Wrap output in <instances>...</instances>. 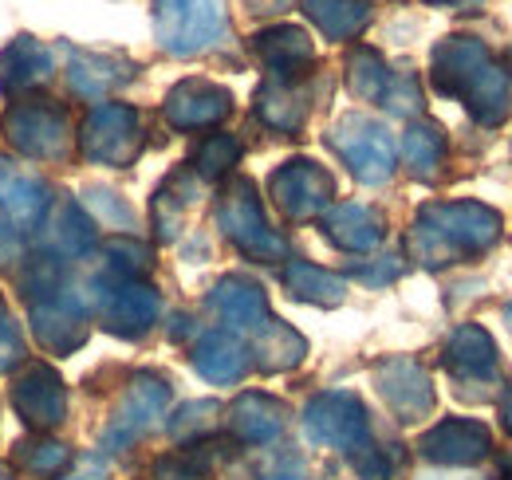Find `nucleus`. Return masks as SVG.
Instances as JSON below:
<instances>
[{
    "label": "nucleus",
    "mask_w": 512,
    "mask_h": 480,
    "mask_svg": "<svg viewBox=\"0 0 512 480\" xmlns=\"http://www.w3.org/2000/svg\"><path fill=\"white\" fill-rule=\"evenodd\" d=\"M430 83L481 126H501L512 115V75L477 36H446L434 48Z\"/></svg>",
    "instance_id": "obj_1"
},
{
    "label": "nucleus",
    "mask_w": 512,
    "mask_h": 480,
    "mask_svg": "<svg viewBox=\"0 0 512 480\" xmlns=\"http://www.w3.org/2000/svg\"><path fill=\"white\" fill-rule=\"evenodd\" d=\"M501 213L481 201H430L418 209L406 252L422 268H449L489 252L501 240Z\"/></svg>",
    "instance_id": "obj_2"
},
{
    "label": "nucleus",
    "mask_w": 512,
    "mask_h": 480,
    "mask_svg": "<svg viewBox=\"0 0 512 480\" xmlns=\"http://www.w3.org/2000/svg\"><path fill=\"white\" fill-rule=\"evenodd\" d=\"M217 229L233 240L249 260L272 264V260H284V256H288V240L268 225V217H264V209H260V197H256V189L249 178H237L221 193Z\"/></svg>",
    "instance_id": "obj_3"
},
{
    "label": "nucleus",
    "mask_w": 512,
    "mask_h": 480,
    "mask_svg": "<svg viewBox=\"0 0 512 480\" xmlns=\"http://www.w3.org/2000/svg\"><path fill=\"white\" fill-rule=\"evenodd\" d=\"M154 36L170 56H197L225 36V0H154Z\"/></svg>",
    "instance_id": "obj_4"
},
{
    "label": "nucleus",
    "mask_w": 512,
    "mask_h": 480,
    "mask_svg": "<svg viewBox=\"0 0 512 480\" xmlns=\"http://www.w3.org/2000/svg\"><path fill=\"white\" fill-rule=\"evenodd\" d=\"M327 146L363 185H383L394 174V134L371 115H343L327 130Z\"/></svg>",
    "instance_id": "obj_5"
},
{
    "label": "nucleus",
    "mask_w": 512,
    "mask_h": 480,
    "mask_svg": "<svg viewBox=\"0 0 512 480\" xmlns=\"http://www.w3.org/2000/svg\"><path fill=\"white\" fill-rule=\"evenodd\" d=\"M4 134H8L12 150H20L24 158H36V162H64L71 154V142H75L67 111L60 103H48V99L8 107Z\"/></svg>",
    "instance_id": "obj_6"
},
{
    "label": "nucleus",
    "mask_w": 512,
    "mask_h": 480,
    "mask_svg": "<svg viewBox=\"0 0 512 480\" xmlns=\"http://www.w3.org/2000/svg\"><path fill=\"white\" fill-rule=\"evenodd\" d=\"M79 150L99 166H130L142 154V119L127 103H99L79 130Z\"/></svg>",
    "instance_id": "obj_7"
},
{
    "label": "nucleus",
    "mask_w": 512,
    "mask_h": 480,
    "mask_svg": "<svg viewBox=\"0 0 512 480\" xmlns=\"http://www.w3.org/2000/svg\"><path fill=\"white\" fill-rule=\"evenodd\" d=\"M304 433L327 445V449H343L355 453L371 441V421H367V406L351 394V390H327L316 394L304 406Z\"/></svg>",
    "instance_id": "obj_8"
},
{
    "label": "nucleus",
    "mask_w": 512,
    "mask_h": 480,
    "mask_svg": "<svg viewBox=\"0 0 512 480\" xmlns=\"http://www.w3.org/2000/svg\"><path fill=\"white\" fill-rule=\"evenodd\" d=\"M268 193H272L276 209L288 221H312V217H320V213L331 209L335 178L323 170L320 162H312V158H292V162H284L272 174Z\"/></svg>",
    "instance_id": "obj_9"
},
{
    "label": "nucleus",
    "mask_w": 512,
    "mask_h": 480,
    "mask_svg": "<svg viewBox=\"0 0 512 480\" xmlns=\"http://www.w3.org/2000/svg\"><path fill=\"white\" fill-rule=\"evenodd\" d=\"M375 386H379V394H383V402L394 410V418L398 421H422L434 414V382H430V374H426V366L414 359H402V355H394V359H383L375 366Z\"/></svg>",
    "instance_id": "obj_10"
},
{
    "label": "nucleus",
    "mask_w": 512,
    "mask_h": 480,
    "mask_svg": "<svg viewBox=\"0 0 512 480\" xmlns=\"http://www.w3.org/2000/svg\"><path fill=\"white\" fill-rule=\"evenodd\" d=\"M12 406L32 429H52L67 414L64 378L48 362H24L12 378Z\"/></svg>",
    "instance_id": "obj_11"
},
{
    "label": "nucleus",
    "mask_w": 512,
    "mask_h": 480,
    "mask_svg": "<svg viewBox=\"0 0 512 480\" xmlns=\"http://www.w3.org/2000/svg\"><path fill=\"white\" fill-rule=\"evenodd\" d=\"M166 406H170V386L158 374H138L123 394L107 433H103V445L107 449H127L130 441H138L154 421L166 414Z\"/></svg>",
    "instance_id": "obj_12"
},
{
    "label": "nucleus",
    "mask_w": 512,
    "mask_h": 480,
    "mask_svg": "<svg viewBox=\"0 0 512 480\" xmlns=\"http://www.w3.org/2000/svg\"><path fill=\"white\" fill-rule=\"evenodd\" d=\"M418 453L434 465H477L493 453V433L485 421L446 418L418 437Z\"/></svg>",
    "instance_id": "obj_13"
},
{
    "label": "nucleus",
    "mask_w": 512,
    "mask_h": 480,
    "mask_svg": "<svg viewBox=\"0 0 512 480\" xmlns=\"http://www.w3.org/2000/svg\"><path fill=\"white\" fill-rule=\"evenodd\" d=\"M99 311H103V327L119 339H138L154 327L162 300L150 284L142 280H115L103 296H99Z\"/></svg>",
    "instance_id": "obj_14"
},
{
    "label": "nucleus",
    "mask_w": 512,
    "mask_h": 480,
    "mask_svg": "<svg viewBox=\"0 0 512 480\" xmlns=\"http://www.w3.org/2000/svg\"><path fill=\"white\" fill-rule=\"evenodd\" d=\"M233 95L213 79H182L166 95V122L178 130H209L229 119Z\"/></svg>",
    "instance_id": "obj_15"
},
{
    "label": "nucleus",
    "mask_w": 512,
    "mask_h": 480,
    "mask_svg": "<svg viewBox=\"0 0 512 480\" xmlns=\"http://www.w3.org/2000/svg\"><path fill=\"white\" fill-rule=\"evenodd\" d=\"M253 56L272 71V79L296 83L304 71H312L316 44L296 24H272V28H260L253 36Z\"/></svg>",
    "instance_id": "obj_16"
},
{
    "label": "nucleus",
    "mask_w": 512,
    "mask_h": 480,
    "mask_svg": "<svg viewBox=\"0 0 512 480\" xmlns=\"http://www.w3.org/2000/svg\"><path fill=\"white\" fill-rule=\"evenodd\" d=\"M32 335L48 355H71L87 339V315L79 300L52 296V300L32 303Z\"/></svg>",
    "instance_id": "obj_17"
},
{
    "label": "nucleus",
    "mask_w": 512,
    "mask_h": 480,
    "mask_svg": "<svg viewBox=\"0 0 512 480\" xmlns=\"http://www.w3.org/2000/svg\"><path fill=\"white\" fill-rule=\"evenodd\" d=\"M52 79V52L32 40V36H16L4 52H0V91L4 95H28L40 91Z\"/></svg>",
    "instance_id": "obj_18"
},
{
    "label": "nucleus",
    "mask_w": 512,
    "mask_h": 480,
    "mask_svg": "<svg viewBox=\"0 0 512 480\" xmlns=\"http://www.w3.org/2000/svg\"><path fill=\"white\" fill-rule=\"evenodd\" d=\"M323 233L343 252H371L383 240V217L371 205L343 201V205H331L323 213Z\"/></svg>",
    "instance_id": "obj_19"
},
{
    "label": "nucleus",
    "mask_w": 512,
    "mask_h": 480,
    "mask_svg": "<svg viewBox=\"0 0 512 480\" xmlns=\"http://www.w3.org/2000/svg\"><path fill=\"white\" fill-rule=\"evenodd\" d=\"M209 303H213V311H217L229 327H237V331H256V327L272 315V311H268V296L260 292V284L245 280V276H225V280H217L213 292H209Z\"/></svg>",
    "instance_id": "obj_20"
},
{
    "label": "nucleus",
    "mask_w": 512,
    "mask_h": 480,
    "mask_svg": "<svg viewBox=\"0 0 512 480\" xmlns=\"http://www.w3.org/2000/svg\"><path fill=\"white\" fill-rule=\"evenodd\" d=\"M446 366L465 378V382H481L497 374V343L481 323H465L449 335L446 343Z\"/></svg>",
    "instance_id": "obj_21"
},
{
    "label": "nucleus",
    "mask_w": 512,
    "mask_h": 480,
    "mask_svg": "<svg viewBox=\"0 0 512 480\" xmlns=\"http://www.w3.org/2000/svg\"><path fill=\"white\" fill-rule=\"evenodd\" d=\"M284 421H288V410L284 402L260 394V390H249L241 394L233 406H229V425L233 433L245 441V445H268L284 433Z\"/></svg>",
    "instance_id": "obj_22"
},
{
    "label": "nucleus",
    "mask_w": 512,
    "mask_h": 480,
    "mask_svg": "<svg viewBox=\"0 0 512 480\" xmlns=\"http://www.w3.org/2000/svg\"><path fill=\"white\" fill-rule=\"evenodd\" d=\"M193 370H197L205 382L229 386V382H237V378L249 370V351L241 347L237 335H229V331H209V335H201L197 347H193Z\"/></svg>",
    "instance_id": "obj_23"
},
{
    "label": "nucleus",
    "mask_w": 512,
    "mask_h": 480,
    "mask_svg": "<svg viewBox=\"0 0 512 480\" xmlns=\"http://www.w3.org/2000/svg\"><path fill=\"white\" fill-rule=\"evenodd\" d=\"M0 213L16 233H32L48 217V189L24 174H0Z\"/></svg>",
    "instance_id": "obj_24"
},
{
    "label": "nucleus",
    "mask_w": 512,
    "mask_h": 480,
    "mask_svg": "<svg viewBox=\"0 0 512 480\" xmlns=\"http://www.w3.org/2000/svg\"><path fill=\"white\" fill-rule=\"evenodd\" d=\"M253 355H256V366H260V370L280 374V370H292V366L304 362V355H308V339H304L296 327H288L284 319H272V315H268V319L253 331Z\"/></svg>",
    "instance_id": "obj_25"
},
{
    "label": "nucleus",
    "mask_w": 512,
    "mask_h": 480,
    "mask_svg": "<svg viewBox=\"0 0 512 480\" xmlns=\"http://www.w3.org/2000/svg\"><path fill=\"white\" fill-rule=\"evenodd\" d=\"M402 162L418 181H434L446 162V130L430 119L410 122L402 134Z\"/></svg>",
    "instance_id": "obj_26"
},
{
    "label": "nucleus",
    "mask_w": 512,
    "mask_h": 480,
    "mask_svg": "<svg viewBox=\"0 0 512 480\" xmlns=\"http://www.w3.org/2000/svg\"><path fill=\"white\" fill-rule=\"evenodd\" d=\"M134 79V63L119 60V56H95V52H83L71 60V87L87 99H103L107 91L123 87Z\"/></svg>",
    "instance_id": "obj_27"
},
{
    "label": "nucleus",
    "mask_w": 512,
    "mask_h": 480,
    "mask_svg": "<svg viewBox=\"0 0 512 480\" xmlns=\"http://www.w3.org/2000/svg\"><path fill=\"white\" fill-rule=\"evenodd\" d=\"M284 288L304 303H316V307H335V303L347 300V284L343 276L327 272L320 264H308V260H292L284 264Z\"/></svg>",
    "instance_id": "obj_28"
},
{
    "label": "nucleus",
    "mask_w": 512,
    "mask_h": 480,
    "mask_svg": "<svg viewBox=\"0 0 512 480\" xmlns=\"http://www.w3.org/2000/svg\"><path fill=\"white\" fill-rule=\"evenodd\" d=\"M256 119L280 134H296L304 119H308V107H304V95L292 87V83H280V79H268L260 91H256Z\"/></svg>",
    "instance_id": "obj_29"
},
{
    "label": "nucleus",
    "mask_w": 512,
    "mask_h": 480,
    "mask_svg": "<svg viewBox=\"0 0 512 480\" xmlns=\"http://www.w3.org/2000/svg\"><path fill=\"white\" fill-rule=\"evenodd\" d=\"M312 24L331 40H351L371 20V0H304Z\"/></svg>",
    "instance_id": "obj_30"
},
{
    "label": "nucleus",
    "mask_w": 512,
    "mask_h": 480,
    "mask_svg": "<svg viewBox=\"0 0 512 480\" xmlns=\"http://www.w3.org/2000/svg\"><path fill=\"white\" fill-rule=\"evenodd\" d=\"M390 79H394V71L386 67V60L375 48H355V52L347 56V87H351L355 99H363V103H383Z\"/></svg>",
    "instance_id": "obj_31"
},
{
    "label": "nucleus",
    "mask_w": 512,
    "mask_h": 480,
    "mask_svg": "<svg viewBox=\"0 0 512 480\" xmlns=\"http://www.w3.org/2000/svg\"><path fill=\"white\" fill-rule=\"evenodd\" d=\"M221 441H201V445H186V449H178V453H170V457H162L158 461V469H154V477L158 480H209V473L217 469V461H221Z\"/></svg>",
    "instance_id": "obj_32"
},
{
    "label": "nucleus",
    "mask_w": 512,
    "mask_h": 480,
    "mask_svg": "<svg viewBox=\"0 0 512 480\" xmlns=\"http://www.w3.org/2000/svg\"><path fill=\"white\" fill-rule=\"evenodd\" d=\"M48 225H52V244H56V252H64V256H83V252H91V244H95V225H91V217H87L75 201H60V209L48 217Z\"/></svg>",
    "instance_id": "obj_33"
},
{
    "label": "nucleus",
    "mask_w": 512,
    "mask_h": 480,
    "mask_svg": "<svg viewBox=\"0 0 512 480\" xmlns=\"http://www.w3.org/2000/svg\"><path fill=\"white\" fill-rule=\"evenodd\" d=\"M241 162V142L233 134H209L197 150H193V174L205 181H217L225 178L233 166Z\"/></svg>",
    "instance_id": "obj_34"
},
{
    "label": "nucleus",
    "mask_w": 512,
    "mask_h": 480,
    "mask_svg": "<svg viewBox=\"0 0 512 480\" xmlns=\"http://www.w3.org/2000/svg\"><path fill=\"white\" fill-rule=\"evenodd\" d=\"M67 461H71L67 445L48 441V437H40V441H24L20 453H16V465H20L24 473H32V477H56V473H64L67 469Z\"/></svg>",
    "instance_id": "obj_35"
},
{
    "label": "nucleus",
    "mask_w": 512,
    "mask_h": 480,
    "mask_svg": "<svg viewBox=\"0 0 512 480\" xmlns=\"http://www.w3.org/2000/svg\"><path fill=\"white\" fill-rule=\"evenodd\" d=\"M107 256H111V276L115 280H138L150 268V248L134 237H115L107 244Z\"/></svg>",
    "instance_id": "obj_36"
},
{
    "label": "nucleus",
    "mask_w": 512,
    "mask_h": 480,
    "mask_svg": "<svg viewBox=\"0 0 512 480\" xmlns=\"http://www.w3.org/2000/svg\"><path fill=\"white\" fill-rule=\"evenodd\" d=\"M217 418V402H190L170 418V433L178 441H193L197 433H209V425Z\"/></svg>",
    "instance_id": "obj_37"
},
{
    "label": "nucleus",
    "mask_w": 512,
    "mask_h": 480,
    "mask_svg": "<svg viewBox=\"0 0 512 480\" xmlns=\"http://www.w3.org/2000/svg\"><path fill=\"white\" fill-rule=\"evenodd\" d=\"M383 107L390 111V115H418V111H422L418 79L394 71V79H390V87H386V95H383Z\"/></svg>",
    "instance_id": "obj_38"
},
{
    "label": "nucleus",
    "mask_w": 512,
    "mask_h": 480,
    "mask_svg": "<svg viewBox=\"0 0 512 480\" xmlns=\"http://www.w3.org/2000/svg\"><path fill=\"white\" fill-rule=\"evenodd\" d=\"M351 461H355V473H359L363 480H386V477H390L386 457L375 449V445H371V441H367L363 449H355V453H351Z\"/></svg>",
    "instance_id": "obj_39"
},
{
    "label": "nucleus",
    "mask_w": 512,
    "mask_h": 480,
    "mask_svg": "<svg viewBox=\"0 0 512 480\" xmlns=\"http://www.w3.org/2000/svg\"><path fill=\"white\" fill-rule=\"evenodd\" d=\"M16 362H20V335H16V327L8 319V307L0 300V370H8Z\"/></svg>",
    "instance_id": "obj_40"
},
{
    "label": "nucleus",
    "mask_w": 512,
    "mask_h": 480,
    "mask_svg": "<svg viewBox=\"0 0 512 480\" xmlns=\"http://www.w3.org/2000/svg\"><path fill=\"white\" fill-rule=\"evenodd\" d=\"M260 480H308V473H304V461L300 457H280L276 465L264 469Z\"/></svg>",
    "instance_id": "obj_41"
},
{
    "label": "nucleus",
    "mask_w": 512,
    "mask_h": 480,
    "mask_svg": "<svg viewBox=\"0 0 512 480\" xmlns=\"http://www.w3.org/2000/svg\"><path fill=\"white\" fill-rule=\"evenodd\" d=\"M16 229L12 225H0V264H8V260H16Z\"/></svg>",
    "instance_id": "obj_42"
},
{
    "label": "nucleus",
    "mask_w": 512,
    "mask_h": 480,
    "mask_svg": "<svg viewBox=\"0 0 512 480\" xmlns=\"http://www.w3.org/2000/svg\"><path fill=\"white\" fill-rule=\"evenodd\" d=\"M501 425H505V433L512 437V386L505 390V398H501Z\"/></svg>",
    "instance_id": "obj_43"
},
{
    "label": "nucleus",
    "mask_w": 512,
    "mask_h": 480,
    "mask_svg": "<svg viewBox=\"0 0 512 480\" xmlns=\"http://www.w3.org/2000/svg\"><path fill=\"white\" fill-rule=\"evenodd\" d=\"M430 4H457V8H465V4H481V0H430Z\"/></svg>",
    "instance_id": "obj_44"
},
{
    "label": "nucleus",
    "mask_w": 512,
    "mask_h": 480,
    "mask_svg": "<svg viewBox=\"0 0 512 480\" xmlns=\"http://www.w3.org/2000/svg\"><path fill=\"white\" fill-rule=\"evenodd\" d=\"M505 323H509V335H512V303L505 307Z\"/></svg>",
    "instance_id": "obj_45"
},
{
    "label": "nucleus",
    "mask_w": 512,
    "mask_h": 480,
    "mask_svg": "<svg viewBox=\"0 0 512 480\" xmlns=\"http://www.w3.org/2000/svg\"><path fill=\"white\" fill-rule=\"evenodd\" d=\"M71 480H103V477H71Z\"/></svg>",
    "instance_id": "obj_46"
},
{
    "label": "nucleus",
    "mask_w": 512,
    "mask_h": 480,
    "mask_svg": "<svg viewBox=\"0 0 512 480\" xmlns=\"http://www.w3.org/2000/svg\"><path fill=\"white\" fill-rule=\"evenodd\" d=\"M497 480H512V473H505V477H497Z\"/></svg>",
    "instance_id": "obj_47"
},
{
    "label": "nucleus",
    "mask_w": 512,
    "mask_h": 480,
    "mask_svg": "<svg viewBox=\"0 0 512 480\" xmlns=\"http://www.w3.org/2000/svg\"><path fill=\"white\" fill-rule=\"evenodd\" d=\"M0 480H8V473H4V469H0Z\"/></svg>",
    "instance_id": "obj_48"
}]
</instances>
